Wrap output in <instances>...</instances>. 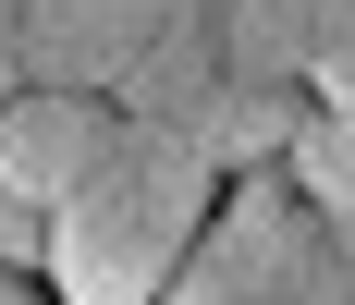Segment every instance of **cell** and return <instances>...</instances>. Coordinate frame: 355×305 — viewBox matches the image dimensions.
<instances>
[{
  "instance_id": "obj_1",
  "label": "cell",
  "mask_w": 355,
  "mask_h": 305,
  "mask_svg": "<svg viewBox=\"0 0 355 305\" xmlns=\"http://www.w3.org/2000/svg\"><path fill=\"white\" fill-rule=\"evenodd\" d=\"M220 183H233V171L196 135L123 110L110 147L73 171L62 207H49V305H159L172 269L196 257V232H209Z\"/></svg>"
},
{
  "instance_id": "obj_2",
  "label": "cell",
  "mask_w": 355,
  "mask_h": 305,
  "mask_svg": "<svg viewBox=\"0 0 355 305\" xmlns=\"http://www.w3.org/2000/svg\"><path fill=\"white\" fill-rule=\"evenodd\" d=\"M306 98H319L306 0H184L172 25H159V49L135 62V86H123V110L196 135L220 171L282 159L294 122H306Z\"/></svg>"
},
{
  "instance_id": "obj_3",
  "label": "cell",
  "mask_w": 355,
  "mask_h": 305,
  "mask_svg": "<svg viewBox=\"0 0 355 305\" xmlns=\"http://www.w3.org/2000/svg\"><path fill=\"white\" fill-rule=\"evenodd\" d=\"M159 305H355V244L319 220V196L282 159H257L220 183L196 257L172 269Z\"/></svg>"
},
{
  "instance_id": "obj_4",
  "label": "cell",
  "mask_w": 355,
  "mask_h": 305,
  "mask_svg": "<svg viewBox=\"0 0 355 305\" xmlns=\"http://www.w3.org/2000/svg\"><path fill=\"white\" fill-rule=\"evenodd\" d=\"M172 12H184V0H37L25 73H37V86H98V98H123Z\"/></svg>"
},
{
  "instance_id": "obj_5",
  "label": "cell",
  "mask_w": 355,
  "mask_h": 305,
  "mask_svg": "<svg viewBox=\"0 0 355 305\" xmlns=\"http://www.w3.org/2000/svg\"><path fill=\"white\" fill-rule=\"evenodd\" d=\"M110 122H123V98H98V86H12L0 98V183L62 207V183L110 147Z\"/></svg>"
},
{
  "instance_id": "obj_6",
  "label": "cell",
  "mask_w": 355,
  "mask_h": 305,
  "mask_svg": "<svg viewBox=\"0 0 355 305\" xmlns=\"http://www.w3.org/2000/svg\"><path fill=\"white\" fill-rule=\"evenodd\" d=\"M282 171L319 196V220H331V232L355 244V62H343V73H319V98H306V122H294Z\"/></svg>"
},
{
  "instance_id": "obj_7",
  "label": "cell",
  "mask_w": 355,
  "mask_h": 305,
  "mask_svg": "<svg viewBox=\"0 0 355 305\" xmlns=\"http://www.w3.org/2000/svg\"><path fill=\"white\" fill-rule=\"evenodd\" d=\"M0 269H37V281H49V207L12 196V183H0Z\"/></svg>"
},
{
  "instance_id": "obj_8",
  "label": "cell",
  "mask_w": 355,
  "mask_h": 305,
  "mask_svg": "<svg viewBox=\"0 0 355 305\" xmlns=\"http://www.w3.org/2000/svg\"><path fill=\"white\" fill-rule=\"evenodd\" d=\"M306 62H319V73L355 62V0H306Z\"/></svg>"
}]
</instances>
